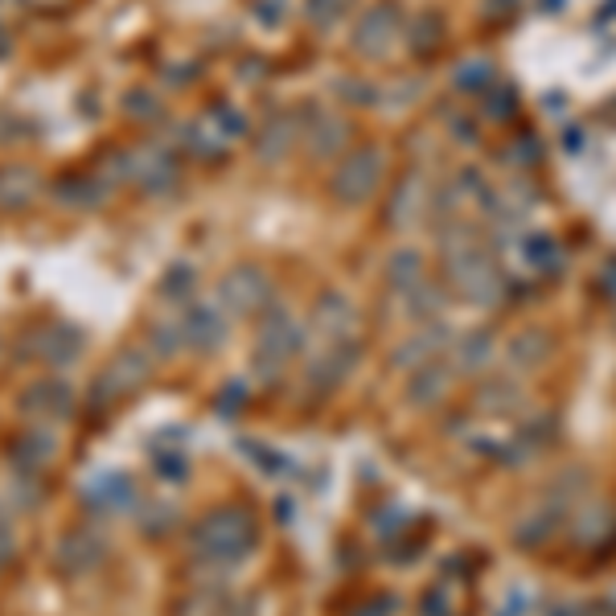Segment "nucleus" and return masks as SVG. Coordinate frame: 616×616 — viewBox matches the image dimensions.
Listing matches in <instances>:
<instances>
[{
    "instance_id": "nucleus-1",
    "label": "nucleus",
    "mask_w": 616,
    "mask_h": 616,
    "mask_svg": "<svg viewBox=\"0 0 616 616\" xmlns=\"http://www.w3.org/2000/svg\"><path fill=\"white\" fill-rule=\"evenodd\" d=\"M193 551L202 563L234 567L239 559L255 551V518L247 510H214L193 530Z\"/></svg>"
},
{
    "instance_id": "nucleus-2",
    "label": "nucleus",
    "mask_w": 616,
    "mask_h": 616,
    "mask_svg": "<svg viewBox=\"0 0 616 616\" xmlns=\"http://www.w3.org/2000/svg\"><path fill=\"white\" fill-rule=\"evenodd\" d=\"M239 136H247V119L239 116V107H227V103H218L210 107L206 116H197L181 132V144H185V153H193L197 161H222V156L231 153V144Z\"/></svg>"
},
{
    "instance_id": "nucleus-3",
    "label": "nucleus",
    "mask_w": 616,
    "mask_h": 616,
    "mask_svg": "<svg viewBox=\"0 0 616 616\" xmlns=\"http://www.w3.org/2000/svg\"><path fill=\"white\" fill-rule=\"evenodd\" d=\"M378 181H383V153L378 149H358L337 165L329 190L346 206H362V202H370V193L378 190Z\"/></svg>"
},
{
    "instance_id": "nucleus-4",
    "label": "nucleus",
    "mask_w": 616,
    "mask_h": 616,
    "mask_svg": "<svg viewBox=\"0 0 616 616\" xmlns=\"http://www.w3.org/2000/svg\"><path fill=\"white\" fill-rule=\"evenodd\" d=\"M119 165H124V174L128 177L136 190L144 193H165L177 185V177H181V169H177V156L165 149V144H140V149H132V153L119 156Z\"/></svg>"
},
{
    "instance_id": "nucleus-5",
    "label": "nucleus",
    "mask_w": 616,
    "mask_h": 616,
    "mask_svg": "<svg viewBox=\"0 0 616 616\" xmlns=\"http://www.w3.org/2000/svg\"><path fill=\"white\" fill-rule=\"evenodd\" d=\"M218 300H222V312L227 317H247V312H264L271 305V280L264 268H234L222 275V284H218Z\"/></svg>"
},
{
    "instance_id": "nucleus-6",
    "label": "nucleus",
    "mask_w": 616,
    "mask_h": 616,
    "mask_svg": "<svg viewBox=\"0 0 616 616\" xmlns=\"http://www.w3.org/2000/svg\"><path fill=\"white\" fill-rule=\"evenodd\" d=\"M144 383H149V362H144V354H140V349H119L116 358L107 362V370L99 374L95 403H103V407L124 403V399L136 395Z\"/></svg>"
},
{
    "instance_id": "nucleus-7",
    "label": "nucleus",
    "mask_w": 616,
    "mask_h": 616,
    "mask_svg": "<svg viewBox=\"0 0 616 616\" xmlns=\"http://www.w3.org/2000/svg\"><path fill=\"white\" fill-rule=\"evenodd\" d=\"M305 346V333L296 325V317L284 308H268L264 325H259V358H268L271 367H284L296 358V349Z\"/></svg>"
},
{
    "instance_id": "nucleus-8",
    "label": "nucleus",
    "mask_w": 616,
    "mask_h": 616,
    "mask_svg": "<svg viewBox=\"0 0 616 616\" xmlns=\"http://www.w3.org/2000/svg\"><path fill=\"white\" fill-rule=\"evenodd\" d=\"M181 333H185V346L193 349H218L227 337V312L218 305H185L181 312Z\"/></svg>"
},
{
    "instance_id": "nucleus-9",
    "label": "nucleus",
    "mask_w": 616,
    "mask_h": 616,
    "mask_svg": "<svg viewBox=\"0 0 616 616\" xmlns=\"http://www.w3.org/2000/svg\"><path fill=\"white\" fill-rule=\"evenodd\" d=\"M300 124H305L308 153L317 156V161L342 153V144L349 140V124L337 116V112H305V116H300Z\"/></svg>"
},
{
    "instance_id": "nucleus-10",
    "label": "nucleus",
    "mask_w": 616,
    "mask_h": 616,
    "mask_svg": "<svg viewBox=\"0 0 616 616\" xmlns=\"http://www.w3.org/2000/svg\"><path fill=\"white\" fill-rule=\"evenodd\" d=\"M34 354H38L46 367H70L78 354H82V337L66 321H50V325H41L34 333Z\"/></svg>"
},
{
    "instance_id": "nucleus-11",
    "label": "nucleus",
    "mask_w": 616,
    "mask_h": 616,
    "mask_svg": "<svg viewBox=\"0 0 616 616\" xmlns=\"http://www.w3.org/2000/svg\"><path fill=\"white\" fill-rule=\"evenodd\" d=\"M395 25H399V13H395V9H386V4L362 13L358 29H354V46H358V54L383 59L386 46H395Z\"/></svg>"
},
{
    "instance_id": "nucleus-12",
    "label": "nucleus",
    "mask_w": 616,
    "mask_h": 616,
    "mask_svg": "<svg viewBox=\"0 0 616 616\" xmlns=\"http://www.w3.org/2000/svg\"><path fill=\"white\" fill-rule=\"evenodd\" d=\"M25 411L34 420H66L75 411V395L62 378H41L25 390Z\"/></svg>"
},
{
    "instance_id": "nucleus-13",
    "label": "nucleus",
    "mask_w": 616,
    "mask_h": 616,
    "mask_svg": "<svg viewBox=\"0 0 616 616\" xmlns=\"http://www.w3.org/2000/svg\"><path fill=\"white\" fill-rule=\"evenodd\" d=\"M296 136H300V116L275 112V116L264 119V132H259L255 153L264 156V161H284L292 153V144H296Z\"/></svg>"
},
{
    "instance_id": "nucleus-14",
    "label": "nucleus",
    "mask_w": 616,
    "mask_h": 616,
    "mask_svg": "<svg viewBox=\"0 0 616 616\" xmlns=\"http://www.w3.org/2000/svg\"><path fill=\"white\" fill-rule=\"evenodd\" d=\"M99 559H103V542L95 535H87V530H75V535H66L59 547V567L62 576H87V572H95Z\"/></svg>"
},
{
    "instance_id": "nucleus-15",
    "label": "nucleus",
    "mask_w": 616,
    "mask_h": 616,
    "mask_svg": "<svg viewBox=\"0 0 616 616\" xmlns=\"http://www.w3.org/2000/svg\"><path fill=\"white\" fill-rule=\"evenodd\" d=\"M317 325H321V333H325L329 342H349L354 325H358V308L349 305L346 296L329 292V296L317 300Z\"/></svg>"
},
{
    "instance_id": "nucleus-16",
    "label": "nucleus",
    "mask_w": 616,
    "mask_h": 616,
    "mask_svg": "<svg viewBox=\"0 0 616 616\" xmlns=\"http://www.w3.org/2000/svg\"><path fill=\"white\" fill-rule=\"evenodd\" d=\"M38 169L29 165H4L0 169V210H21L38 197Z\"/></svg>"
},
{
    "instance_id": "nucleus-17",
    "label": "nucleus",
    "mask_w": 616,
    "mask_h": 616,
    "mask_svg": "<svg viewBox=\"0 0 616 616\" xmlns=\"http://www.w3.org/2000/svg\"><path fill=\"white\" fill-rule=\"evenodd\" d=\"M136 498L132 482L124 477V473H99L95 482L87 485V501H95V510H128Z\"/></svg>"
},
{
    "instance_id": "nucleus-18",
    "label": "nucleus",
    "mask_w": 616,
    "mask_h": 616,
    "mask_svg": "<svg viewBox=\"0 0 616 616\" xmlns=\"http://www.w3.org/2000/svg\"><path fill=\"white\" fill-rule=\"evenodd\" d=\"M448 386H452V374H448V370L420 367V374H415V378H411V386H407V399H411V403L432 407V403H440L444 395H448Z\"/></svg>"
},
{
    "instance_id": "nucleus-19",
    "label": "nucleus",
    "mask_w": 616,
    "mask_h": 616,
    "mask_svg": "<svg viewBox=\"0 0 616 616\" xmlns=\"http://www.w3.org/2000/svg\"><path fill=\"white\" fill-rule=\"evenodd\" d=\"M386 280L399 292H411L415 284H424V259L415 251H395L386 264Z\"/></svg>"
},
{
    "instance_id": "nucleus-20",
    "label": "nucleus",
    "mask_w": 616,
    "mask_h": 616,
    "mask_svg": "<svg viewBox=\"0 0 616 616\" xmlns=\"http://www.w3.org/2000/svg\"><path fill=\"white\" fill-rule=\"evenodd\" d=\"M424 206H427V193L420 190V181H403L399 193L390 197V222L407 227V222H415V218H420Z\"/></svg>"
},
{
    "instance_id": "nucleus-21",
    "label": "nucleus",
    "mask_w": 616,
    "mask_h": 616,
    "mask_svg": "<svg viewBox=\"0 0 616 616\" xmlns=\"http://www.w3.org/2000/svg\"><path fill=\"white\" fill-rule=\"evenodd\" d=\"M59 197L66 206H78V210H87V206H95L107 197V185H99L95 177H70L66 185H59Z\"/></svg>"
},
{
    "instance_id": "nucleus-22",
    "label": "nucleus",
    "mask_w": 616,
    "mask_h": 616,
    "mask_svg": "<svg viewBox=\"0 0 616 616\" xmlns=\"http://www.w3.org/2000/svg\"><path fill=\"white\" fill-rule=\"evenodd\" d=\"M349 0H308L305 4V17L312 29H333L337 21L346 17Z\"/></svg>"
},
{
    "instance_id": "nucleus-23",
    "label": "nucleus",
    "mask_w": 616,
    "mask_h": 616,
    "mask_svg": "<svg viewBox=\"0 0 616 616\" xmlns=\"http://www.w3.org/2000/svg\"><path fill=\"white\" fill-rule=\"evenodd\" d=\"M457 358H461L464 370H482L489 358H493V337L489 333H473V337H464L461 349H457Z\"/></svg>"
},
{
    "instance_id": "nucleus-24",
    "label": "nucleus",
    "mask_w": 616,
    "mask_h": 616,
    "mask_svg": "<svg viewBox=\"0 0 616 616\" xmlns=\"http://www.w3.org/2000/svg\"><path fill=\"white\" fill-rule=\"evenodd\" d=\"M197 284L193 280V268H185V264H177L169 275H165V284H161V292L169 296V300H190V288Z\"/></svg>"
},
{
    "instance_id": "nucleus-25",
    "label": "nucleus",
    "mask_w": 616,
    "mask_h": 616,
    "mask_svg": "<svg viewBox=\"0 0 616 616\" xmlns=\"http://www.w3.org/2000/svg\"><path fill=\"white\" fill-rule=\"evenodd\" d=\"M436 337H440V333H420V337H411V346L399 349V354H395V362L407 367V362H415V358H424V354H436V349L444 346V342H436Z\"/></svg>"
},
{
    "instance_id": "nucleus-26",
    "label": "nucleus",
    "mask_w": 616,
    "mask_h": 616,
    "mask_svg": "<svg viewBox=\"0 0 616 616\" xmlns=\"http://www.w3.org/2000/svg\"><path fill=\"white\" fill-rule=\"evenodd\" d=\"M489 78H493V70H489L485 62H464V66H457V87H461V91H477Z\"/></svg>"
},
{
    "instance_id": "nucleus-27",
    "label": "nucleus",
    "mask_w": 616,
    "mask_h": 616,
    "mask_svg": "<svg viewBox=\"0 0 616 616\" xmlns=\"http://www.w3.org/2000/svg\"><path fill=\"white\" fill-rule=\"evenodd\" d=\"M530 337H535V333H530ZM530 337H526V333H522L518 342H514V346H510V358H514V362H518V367H535V362H542V358H547V354H551V349H535V346H530Z\"/></svg>"
},
{
    "instance_id": "nucleus-28",
    "label": "nucleus",
    "mask_w": 616,
    "mask_h": 616,
    "mask_svg": "<svg viewBox=\"0 0 616 616\" xmlns=\"http://www.w3.org/2000/svg\"><path fill=\"white\" fill-rule=\"evenodd\" d=\"M128 112H132L136 119H156L161 116V103H156V95H149V91H132V95H128Z\"/></svg>"
},
{
    "instance_id": "nucleus-29",
    "label": "nucleus",
    "mask_w": 616,
    "mask_h": 616,
    "mask_svg": "<svg viewBox=\"0 0 616 616\" xmlns=\"http://www.w3.org/2000/svg\"><path fill=\"white\" fill-rule=\"evenodd\" d=\"M9 559H13V518L0 505V563H9Z\"/></svg>"
},
{
    "instance_id": "nucleus-30",
    "label": "nucleus",
    "mask_w": 616,
    "mask_h": 616,
    "mask_svg": "<svg viewBox=\"0 0 616 616\" xmlns=\"http://www.w3.org/2000/svg\"><path fill=\"white\" fill-rule=\"evenodd\" d=\"M17 136H25V124H21L13 112H4V107H0V144H13Z\"/></svg>"
},
{
    "instance_id": "nucleus-31",
    "label": "nucleus",
    "mask_w": 616,
    "mask_h": 616,
    "mask_svg": "<svg viewBox=\"0 0 616 616\" xmlns=\"http://www.w3.org/2000/svg\"><path fill=\"white\" fill-rule=\"evenodd\" d=\"M551 255H555V243H551V239H535V243L526 247V259H530V264H547Z\"/></svg>"
},
{
    "instance_id": "nucleus-32",
    "label": "nucleus",
    "mask_w": 616,
    "mask_h": 616,
    "mask_svg": "<svg viewBox=\"0 0 616 616\" xmlns=\"http://www.w3.org/2000/svg\"><path fill=\"white\" fill-rule=\"evenodd\" d=\"M395 608H399V600L383 596V600H378V608H370V613H358V616H390Z\"/></svg>"
},
{
    "instance_id": "nucleus-33",
    "label": "nucleus",
    "mask_w": 616,
    "mask_h": 616,
    "mask_svg": "<svg viewBox=\"0 0 616 616\" xmlns=\"http://www.w3.org/2000/svg\"><path fill=\"white\" fill-rule=\"evenodd\" d=\"M0 54H9V29L0 25Z\"/></svg>"
},
{
    "instance_id": "nucleus-34",
    "label": "nucleus",
    "mask_w": 616,
    "mask_h": 616,
    "mask_svg": "<svg viewBox=\"0 0 616 616\" xmlns=\"http://www.w3.org/2000/svg\"><path fill=\"white\" fill-rule=\"evenodd\" d=\"M34 9H54V4H62V0H29Z\"/></svg>"
},
{
    "instance_id": "nucleus-35",
    "label": "nucleus",
    "mask_w": 616,
    "mask_h": 616,
    "mask_svg": "<svg viewBox=\"0 0 616 616\" xmlns=\"http://www.w3.org/2000/svg\"><path fill=\"white\" fill-rule=\"evenodd\" d=\"M555 616H579V613H576V608H572V604H567V608H559Z\"/></svg>"
},
{
    "instance_id": "nucleus-36",
    "label": "nucleus",
    "mask_w": 616,
    "mask_h": 616,
    "mask_svg": "<svg viewBox=\"0 0 616 616\" xmlns=\"http://www.w3.org/2000/svg\"><path fill=\"white\" fill-rule=\"evenodd\" d=\"M0 567H4V563H0Z\"/></svg>"
}]
</instances>
